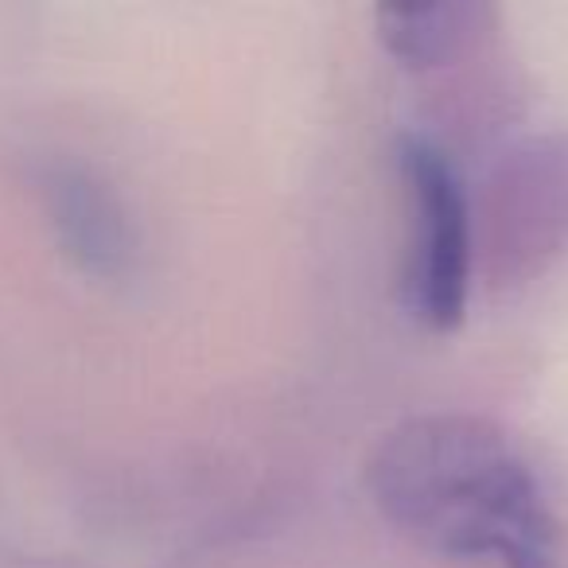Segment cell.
<instances>
[{
	"instance_id": "obj_1",
	"label": "cell",
	"mask_w": 568,
	"mask_h": 568,
	"mask_svg": "<svg viewBox=\"0 0 568 568\" xmlns=\"http://www.w3.org/2000/svg\"><path fill=\"white\" fill-rule=\"evenodd\" d=\"M382 510L444 552H495L503 568H560L534 471L490 425L428 417L382 440L371 464Z\"/></svg>"
},
{
	"instance_id": "obj_2",
	"label": "cell",
	"mask_w": 568,
	"mask_h": 568,
	"mask_svg": "<svg viewBox=\"0 0 568 568\" xmlns=\"http://www.w3.org/2000/svg\"><path fill=\"white\" fill-rule=\"evenodd\" d=\"M397 160L413 199V253L405 281L409 308L428 327H456L464 320L467 281H471L464 183L452 160L417 133L402 136Z\"/></svg>"
},
{
	"instance_id": "obj_3",
	"label": "cell",
	"mask_w": 568,
	"mask_h": 568,
	"mask_svg": "<svg viewBox=\"0 0 568 568\" xmlns=\"http://www.w3.org/2000/svg\"><path fill=\"white\" fill-rule=\"evenodd\" d=\"M43 203L63 250L87 273L118 276L133 257L129 222L102 180L82 168H51L43 175Z\"/></svg>"
},
{
	"instance_id": "obj_4",
	"label": "cell",
	"mask_w": 568,
	"mask_h": 568,
	"mask_svg": "<svg viewBox=\"0 0 568 568\" xmlns=\"http://www.w3.org/2000/svg\"><path fill=\"white\" fill-rule=\"evenodd\" d=\"M464 17L456 4H382L378 32L397 59L425 67L448 55L464 32Z\"/></svg>"
}]
</instances>
